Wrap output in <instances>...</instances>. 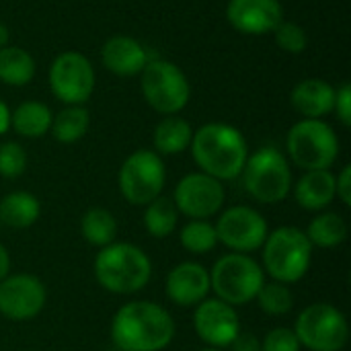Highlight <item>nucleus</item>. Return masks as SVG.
I'll list each match as a JSON object with an SVG mask.
<instances>
[{"mask_svg": "<svg viewBox=\"0 0 351 351\" xmlns=\"http://www.w3.org/2000/svg\"><path fill=\"white\" fill-rule=\"evenodd\" d=\"M175 337L171 313L148 300L123 304L111 321V339L117 351H162Z\"/></svg>", "mask_w": 351, "mask_h": 351, "instance_id": "nucleus-1", "label": "nucleus"}, {"mask_svg": "<svg viewBox=\"0 0 351 351\" xmlns=\"http://www.w3.org/2000/svg\"><path fill=\"white\" fill-rule=\"evenodd\" d=\"M189 146L199 171L218 181L237 179L249 158V146L241 130L220 121L202 125Z\"/></svg>", "mask_w": 351, "mask_h": 351, "instance_id": "nucleus-2", "label": "nucleus"}, {"mask_svg": "<svg viewBox=\"0 0 351 351\" xmlns=\"http://www.w3.org/2000/svg\"><path fill=\"white\" fill-rule=\"evenodd\" d=\"M152 276L148 255L132 243H111L95 257V278L111 294L130 296L144 290Z\"/></svg>", "mask_w": 351, "mask_h": 351, "instance_id": "nucleus-3", "label": "nucleus"}, {"mask_svg": "<svg viewBox=\"0 0 351 351\" xmlns=\"http://www.w3.org/2000/svg\"><path fill=\"white\" fill-rule=\"evenodd\" d=\"M263 271L280 284L300 282L313 263V245L304 230L296 226H280L267 234L263 243Z\"/></svg>", "mask_w": 351, "mask_h": 351, "instance_id": "nucleus-4", "label": "nucleus"}, {"mask_svg": "<svg viewBox=\"0 0 351 351\" xmlns=\"http://www.w3.org/2000/svg\"><path fill=\"white\" fill-rule=\"evenodd\" d=\"M265 284L263 267L245 253L222 255L210 271V288L218 300L230 306H245L255 300Z\"/></svg>", "mask_w": 351, "mask_h": 351, "instance_id": "nucleus-5", "label": "nucleus"}, {"mask_svg": "<svg viewBox=\"0 0 351 351\" xmlns=\"http://www.w3.org/2000/svg\"><path fill=\"white\" fill-rule=\"evenodd\" d=\"M241 175L247 193L259 204H280L292 191L290 165L276 146H263L253 152Z\"/></svg>", "mask_w": 351, "mask_h": 351, "instance_id": "nucleus-6", "label": "nucleus"}, {"mask_svg": "<svg viewBox=\"0 0 351 351\" xmlns=\"http://www.w3.org/2000/svg\"><path fill=\"white\" fill-rule=\"evenodd\" d=\"M292 162L304 171H329L339 156V138L323 119H302L286 138Z\"/></svg>", "mask_w": 351, "mask_h": 351, "instance_id": "nucleus-7", "label": "nucleus"}, {"mask_svg": "<svg viewBox=\"0 0 351 351\" xmlns=\"http://www.w3.org/2000/svg\"><path fill=\"white\" fill-rule=\"evenodd\" d=\"M300 348L311 351H341L350 341V325L346 315L327 302L306 306L294 325Z\"/></svg>", "mask_w": 351, "mask_h": 351, "instance_id": "nucleus-8", "label": "nucleus"}, {"mask_svg": "<svg viewBox=\"0 0 351 351\" xmlns=\"http://www.w3.org/2000/svg\"><path fill=\"white\" fill-rule=\"evenodd\" d=\"M140 74L142 95L154 111L175 115L189 103L191 86L177 64L167 60H150Z\"/></svg>", "mask_w": 351, "mask_h": 351, "instance_id": "nucleus-9", "label": "nucleus"}, {"mask_svg": "<svg viewBox=\"0 0 351 351\" xmlns=\"http://www.w3.org/2000/svg\"><path fill=\"white\" fill-rule=\"evenodd\" d=\"M165 181V162L154 150L132 152L119 169V191L132 206H148L160 197Z\"/></svg>", "mask_w": 351, "mask_h": 351, "instance_id": "nucleus-10", "label": "nucleus"}, {"mask_svg": "<svg viewBox=\"0 0 351 351\" xmlns=\"http://www.w3.org/2000/svg\"><path fill=\"white\" fill-rule=\"evenodd\" d=\"M218 243L232 253H253L263 247L269 228L267 220L249 206H232L220 214L214 224Z\"/></svg>", "mask_w": 351, "mask_h": 351, "instance_id": "nucleus-11", "label": "nucleus"}, {"mask_svg": "<svg viewBox=\"0 0 351 351\" xmlns=\"http://www.w3.org/2000/svg\"><path fill=\"white\" fill-rule=\"evenodd\" d=\"M49 88L68 105H82L95 88V70L80 51H64L49 66Z\"/></svg>", "mask_w": 351, "mask_h": 351, "instance_id": "nucleus-12", "label": "nucleus"}, {"mask_svg": "<svg viewBox=\"0 0 351 351\" xmlns=\"http://www.w3.org/2000/svg\"><path fill=\"white\" fill-rule=\"evenodd\" d=\"M224 187L222 181L206 175V173H189L185 175L173 193V204L179 214L189 220H208L216 216L224 206Z\"/></svg>", "mask_w": 351, "mask_h": 351, "instance_id": "nucleus-13", "label": "nucleus"}, {"mask_svg": "<svg viewBox=\"0 0 351 351\" xmlns=\"http://www.w3.org/2000/svg\"><path fill=\"white\" fill-rule=\"evenodd\" d=\"M47 302L45 286L31 274L6 276L0 282V315L10 321L35 319Z\"/></svg>", "mask_w": 351, "mask_h": 351, "instance_id": "nucleus-14", "label": "nucleus"}, {"mask_svg": "<svg viewBox=\"0 0 351 351\" xmlns=\"http://www.w3.org/2000/svg\"><path fill=\"white\" fill-rule=\"evenodd\" d=\"M193 329L197 337L208 343V348L222 350L230 348V343L241 333V321L234 306L218 298H206L195 306Z\"/></svg>", "mask_w": 351, "mask_h": 351, "instance_id": "nucleus-15", "label": "nucleus"}, {"mask_svg": "<svg viewBox=\"0 0 351 351\" xmlns=\"http://www.w3.org/2000/svg\"><path fill=\"white\" fill-rule=\"evenodd\" d=\"M226 19L239 33L265 35L284 21V8L280 0H230Z\"/></svg>", "mask_w": 351, "mask_h": 351, "instance_id": "nucleus-16", "label": "nucleus"}, {"mask_svg": "<svg viewBox=\"0 0 351 351\" xmlns=\"http://www.w3.org/2000/svg\"><path fill=\"white\" fill-rule=\"evenodd\" d=\"M167 298L175 302L177 306H197L208 298L212 292L210 288V271L195 261H183L177 267L171 269L167 276L165 286Z\"/></svg>", "mask_w": 351, "mask_h": 351, "instance_id": "nucleus-17", "label": "nucleus"}, {"mask_svg": "<svg viewBox=\"0 0 351 351\" xmlns=\"http://www.w3.org/2000/svg\"><path fill=\"white\" fill-rule=\"evenodd\" d=\"M101 60L107 70L117 76H136L150 62L148 51L134 37L115 35L105 41L101 49Z\"/></svg>", "mask_w": 351, "mask_h": 351, "instance_id": "nucleus-18", "label": "nucleus"}, {"mask_svg": "<svg viewBox=\"0 0 351 351\" xmlns=\"http://www.w3.org/2000/svg\"><path fill=\"white\" fill-rule=\"evenodd\" d=\"M292 107L304 119H323L333 111L335 105V88L319 78L302 80L292 90Z\"/></svg>", "mask_w": 351, "mask_h": 351, "instance_id": "nucleus-19", "label": "nucleus"}, {"mask_svg": "<svg viewBox=\"0 0 351 351\" xmlns=\"http://www.w3.org/2000/svg\"><path fill=\"white\" fill-rule=\"evenodd\" d=\"M296 204L308 212H321L335 199V175L331 171H306L294 185Z\"/></svg>", "mask_w": 351, "mask_h": 351, "instance_id": "nucleus-20", "label": "nucleus"}, {"mask_svg": "<svg viewBox=\"0 0 351 351\" xmlns=\"http://www.w3.org/2000/svg\"><path fill=\"white\" fill-rule=\"evenodd\" d=\"M39 214L41 204L29 191H12L0 199V222L10 228H29L39 220Z\"/></svg>", "mask_w": 351, "mask_h": 351, "instance_id": "nucleus-21", "label": "nucleus"}, {"mask_svg": "<svg viewBox=\"0 0 351 351\" xmlns=\"http://www.w3.org/2000/svg\"><path fill=\"white\" fill-rule=\"evenodd\" d=\"M53 115L47 105L39 101H25L10 113V125L19 136L41 138L51 130Z\"/></svg>", "mask_w": 351, "mask_h": 351, "instance_id": "nucleus-22", "label": "nucleus"}, {"mask_svg": "<svg viewBox=\"0 0 351 351\" xmlns=\"http://www.w3.org/2000/svg\"><path fill=\"white\" fill-rule=\"evenodd\" d=\"M193 130L187 119L177 115H167L154 130V148L156 154H181L189 148Z\"/></svg>", "mask_w": 351, "mask_h": 351, "instance_id": "nucleus-23", "label": "nucleus"}, {"mask_svg": "<svg viewBox=\"0 0 351 351\" xmlns=\"http://www.w3.org/2000/svg\"><path fill=\"white\" fill-rule=\"evenodd\" d=\"M35 76V60L29 51L21 47H2L0 49V82L8 86H25Z\"/></svg>", "mask_w": 351, "mask_h": 351, "instance_id": "nucleus-24", "label": "nucleus"}, {"mask_svg": "<svg viewBox=\"0 0 351 351\" xmlns=\"http://www.w3.org/2000/svg\"><path fill=\"white\" fill-rule=\"evenodd\" d=\"M306 237L313 247L333 249L339 247L348 239V224L337 212H323L311 220L306 228Z\"/></svg>", "mask_w": 351, "mask_h": 351, "instance_id": "nucleus-25", "label": "nucleus"}, {"mask_svg": "<svg viewBox=\"0 0 351 351\" xmlns=\"http://www.w3.org/2000/svg\"><path fill=\"white\" fill-rule=\"evenodd\" d=\"M80 232L93 247H107L117 239V220L105 208H90L80 220Z\"/></svg>", "mask_w": 351, "mask_h": 351, "instance_id": "nucleus-26", "label": "nucleus"}, {"mask_svg": "<svg viewBox=\"0 0 351 351\" xmlns=\"http://www.w3.org/2000/svg\"><path fill=\"white\" fill-rule=\"evenodd\" d=\"M88 123H90V117H88V111L80 105H70L66 109H62L53 121H51V134L58 142L62 144H74L78 142L86 130H88Z\"/></svg>", "mask_w": 351, "mask_h": 351, "instance_id": "nucleus-27", "label": "nucleus"}, {"mask_svg": "<svg viewBox=\"0 0 351 351\" xmlns=\"http://www.w3.org/2000/svg\"><path fill=\"white\" fill-rule=\"evenodd\" d=\"M179 222V212L171 197H156L144 210V228L154 239H167Z\"/></svg>", "mask_w": 351, "mask_h": 351, "instance_id": "nucleus-28", "label": "nucleus"}, {"mask_svg": "<svg viewBox=\"0 0 351 351\" xmlns=\"http://www.w3.org/2000/svg\"><path fill=\"white\" fill-rule=\"evenodd\" d=\"M179 243L185 251L193 253V255H204L216 249L218 245V237H216V228L212 222L208 220H191L187 222L181 232H179Z\"/></svg>", "mask_w": 351, "mask_h": 351, "instance_id": "nucleus-29", "label": "nucleus"}, {"mask_svg": "<svg viewBox=\"0 0 351 351\" xmlns=\"http://www.w3.org/2000/svg\"><path fill=\"white\" fill-rule=\"evenodd\" d=\"M259 308L265 313V315H271V317H282L286 313L292 311L294 306V294L292 290L286 286V284H280V282H265L261 286V290L257 292L255 296Z\"/></svg>", "mask_w": 351, "mask_h": 351, "instance_id": "nucleus-30", "label": "nucleus"}, {"mask_svg": "<svg viewBox=\"0 0 351 351\" xmlns=\"http://www.w3.org/2000/svg\"><path fill=\"white\" fill-rule=\"evenodd\" d=\"M27 169V152L16 142L0 144V177L16 179Z\"/></svg>", "mask_w": 351, "mask_h": 351, "instance_id": "nucleus-31", "label": "nucleus"}, {"mask_svg": "<svg viewBox=\"0 0 351 351\" xmlns=\"http://www.w3.org/2000/svg\"><path fill=\"white\" fill-rule=\"evenodd\" d=\"M274 35H276V43L288 53H300L308 45L306 31L298 23H292V21H282L276 27Z\"/></svg>", "mask_w": 351, "mask_h": 351, "instance_id": "nucleus-32", "label": "nucleus"}, {"mask_svg": "<svg viewBox=\"0 0 351 351\" xmlns=\"http://www.w3.org/2000/svg\"><path fill=\"white\" fill-rule=\"evenodd\" d=\"M261 351H300V341L294 329L276 327L261 339Z\"/></svg>", "mask_w": 351, "mask_h": 351, "instance_id": "nucleus-33", "label": "nucleus"}, {"mask_svg": "<svg viewBox=\"0 0 351 351\" xmlns=\"http://www.w3.org/2000/svg\"><path fill=\"white\" fill-rule=\"evenodd\" d=\"M335 115L339 117V121L350 128L351 125V86L346 82L335 90V105H333Z\"/></svg>", "mask_w": 351, "mask_h": 351, "instance_id": "nucleus-34", "label": "nucleus"}, {"mask_svg": "<svg viewBox=\"0 0 351 351\" xmlns=\"http://www.w3.org/2000/svg\"><path fill=\"white\" fill-rule=\"evenodd\" d=\"M335 197L341 199L343 206H351V167L346 165L341 173L335 177Z\"/></svg>", "mask_w": 351, "mask_h": 351, "instance_id": "nucleus-35", "label": "nucleus"}, {"mask_svg": "<svg viewBox=\"0 0 351 351\" xmlns=\"http://www.w3.org/2000/svg\"><path fill=\"white\" fill-rule=\"evenodd\" d=\"M230 348L232 351H261V339H257L253 333H239Z\"/></svg>", "mask_w": 351, "mask_h": 351, "instance_id": "nucleus-36", "label": "nucleus"}, {"mask_svg": "<svg viewBox=\"0 0 351 351\" xmlns=\"http://www.w3.org/2000/svg\"><path fill=\"white\" fill-rule=\"evenodd\" d=\"M8 271H10V255H8L6 247L0 243V282L8 276Z\"/></svg>", "mask_w": 351, "mask_h": 351, "instance_id": "nucleus-37", "label": "nucleus"}, {"mask_svg": "<svg viewBox=\"0 0 351 351\" xmlns=\"http://www.w3.org/2000/svg\"><path fill=\"white\" fill-rule=\"evenodd\" d=\"M8 128H10V109H8L6 103L0 101V136L6 134Z\"/></svg>", "mask_w": 351, "mask_h": 351, "instance_id": "nucleus-38", "label": "nucleus"}, {"mask_svg": "<svg viewBox=\"0 0 351 351\" xmlns=\"http://www.w3.org/2000/svg\"><path fill=\"white\" fill-rule=\"evenodd\" d=\"M8 45V29L0 23V49Z\"/></svg>", "mask_w": 351, "mask_h": 351, "instance_id": "nucleus-39", "label": "nucleus"}, {"mask_svg": "<svg viewBox=\"0 0 351 351\" xmlns=\"http://www.w3.org/2000/svg\"><path fill=\"white\" fill-rule=\"evenodd\" d=\"M199 351H220V350H216V348H206V350H199Z\"/></svg>", "mask_w": 351, "mask_h": 351, "instance_id": "nucleus-40", "label": "nucleus"}]
</instances>
